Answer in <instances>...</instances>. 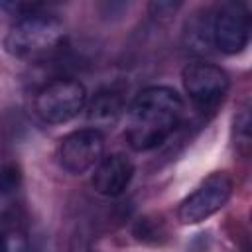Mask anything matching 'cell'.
<instances>
[{
	"label": "cell",
	"instance_id": "30bf717a",
	"mask_svg": "<svg viewBox=\"0 0 252 252\" xmlns=\"http://www.w3.org/2000/svg\"><path fill=\"white\" fill-rule=\"evenodd\" d=\"M18 181H20V171L16 165H6L0 169V191L2 193L14 191L18 187Z\"/></svg>",
	"mask_w": 252,
	"mask_h": 252
},
{
	"label": "cell",
	"instance_id": "8fae6325",
	"mask_svg": "<svg viewBox=\"0 0 252 252\" xmlns=\"http://www.w3.org/2000/svg\"><path fill=\"white\" fill-rule=\"evenodd\" d=\"M150 8L156 10L158 16H161V14H165V12H175V10L179 8V4H173V2H158V4H152Z\"/></svg>",
	"mask_w": 252,
	"mask_h": 252
},
{
	"label": "cell",
	"instance_id": "277c9868",
	"mask_svg": "<svg viewBox=\"0 0 252 252\" xmlns=\"http://www.w3.org/2000/svg\"><path fill=\"white\" fill-rule=\"evenodd\" d=\"M232 195V179L224 171H215L205 177L199 187L189 193L177 207V220L181 224H199L219 213Z\"/></svg>",
	"mask_w": 252,
	"mask_h": 252
},
{
	"label": "cell",
	"instance_id": "ba28073f",
	"mask_svg": "<svg viewBox=\"0 0 252 252\" xmlns=\"http://www.w3.org/2000/svg\"><path fill=\"white\" fill-rule=\"evenodd\" d=\"M134 177V163L124 154L102 156L94 165L93 173V189L102 197H118L122 195Z\"/></svg>",
	"mask_w": 252,
	"mask_h": 252
},
{
	"label": "cell",
	"instance_id": "52a82bcc",
	"mask_svg": "<svg viewBox=\"0 0 252 252\" xmlns=\"http://www.w3.org/2000/svg\"><path fill=\"white\" fill-rule=\"evenodd\" d=\"M250 39V16L244 4L224 2L211 18V41L226 55L240 53Z\"/></svg>",
	"mask_w": 252,
	"mask_h": 252
},
{
	"label": "cell",
	"instance_id": "5b68a950",
	"mask_svg": "<svg viewBox=\"0 0 252 252\" xmlns=\"http://www.w3.org/2000/svg\"><path fill=\"white\" fill-rule=\"evenodd\" d=\"M183 89L199 110H213L228 93V75L215 63L193 61L181 73Z\"/></svg>",
	"mask_w": 252,
	"mask_h": 252
},
{
	"label": "cell",
	"instance_id": "6da1fadb",
	"mask_svg": "<svg viewBox=\"0 0 252 252\" xmlns=\"http://www.w3.org/2000/svg\"><path fill=\"white\" fill-rule=\"evenodd\" d=\"M185 102L169 87H146L128 106L126 140L136 152H150L163 144L181 124Z\"/></svg>",
	"mask_w": 252,
	"mask_h": 252
},
{
	"label": "cell",
	"instance_id": "3957f363",
	"mask_svg": "<svg viewBox=\"0 0 252 252\" xmlns=\"http://www.w3.org/2000/svg\"><path fill=\"white\" fill-rule=\"evenodd\" d=\"M87 106V89L71 77H59L45 83L33 100L37 116L47 124H63L73 120Z\"/></svg>",
	"mask_w": 252,
	"mask_h": 252
},
{
	"label": "cell",
	"instance_id": "8992f818",
	"mask_svg": "<svg viewBox=\"0 0 252 252\" xmlns=\"http://www.w3.org/2000/svg\"><path fill=\"white\" fill-rule=\"evenodd\" d=\"M104 156V136L98 128H79L61 138L57 148L59 165L73 175L93 169Z\"/></svg>",
	"mask_w": 252,
	"mask_h": 252
},
{
	"label": "cell",
	"instance_id": "9c48e42d",
	"mask_svg": "<svg viewBox=\"0 0 252 252\" xmlns=\"http://www.w3.org/2000/svg\"><path fill=\"white\" fill-rule=\"evenodd\" d=\"M124 110V93L116 87L100 89L89 104V120L94 124H114Z\"/></svg>",
	"mask_w": 252,
	"mask_h": 252
},
{
	"label": "cell",
	"instance_id": "7c38bea8",
	"mask_svg": "<svg viewBox=\"0 0 252 252\" xmlns=\"http://www.w3.org/2000/svg\"><path fill=\"white\" fill-rule=\"evenodd\" d=\"M0 252H8V234L0 224Z\"/></svg>",
	"mask_w": 252,
	"mask_h": 252
},
{
	"label": "cell",
	"instance_id": "7a4b0ae2",
	"mask_svg": "<svg viewBox=\"0 0 252 252\" xmlns=\"http://www.w3.org/2000/svg\"><path fill=\"white\" fill-rule=\"evenodd\" d=\"M65 39L63 22L39 8L14 22L4 37V49L16 59H41L51 55Z\"/></svg>",
	"mask_w": 252,
	"mask_h": 252
}]
</instances>
